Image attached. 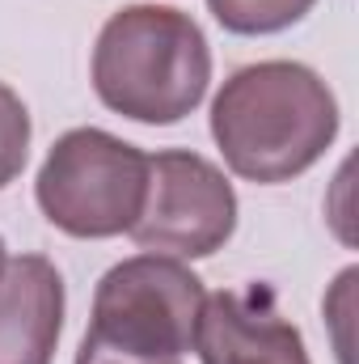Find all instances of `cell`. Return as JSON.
<instances>
[{
  "instance_id": "cell-3",
  "label": "cell",
  "mask_w": 359,
  "mask_h": 364,
  "mask_svg": "<svg viewBox=\"0 0 359 364\" xmlns=\"http://www.w3.org/2000/svg\"><path fill=\"white\" fill-rule=\"evenodd\" d=\"M203 279L182 259L136 255L97 279L93 322L81 343L127 360H182L194 348L203 314Z\"/></svg>"
},
{
  "instance_id": "cell-11",
  "label": "cell",
  "mask_w": 359,
  "mask_h": 364,
  "mask_svg": "<svg viewBox=\"0 0 359 364\" xmlns=\"http://www.w3.org/2000/svg\"><path fill=\"white\" fill-rule=\"evenodd\" d=\"M4 263H9V259H4V242H0V272H4Z\"/></svg>"
},
{
  "instance_id": "cell-9",
  "label": "cell",
  "mask_w": 359,
  "mask_h": 364,
  "mask_svg": "<svg viewBox=\"0 0 359 364\" xmlns=\"http://www.w3.org/2000/svg\"><path fill=\"white\" fill-rule=\"evenodd\" d=\"M30 157V110L0 81V191L26 170Z\"/></svg>"
},
{
  "instance_id": "cell-5",
  "label": "cell",
  "mask_w": 359,
  "mask_h": 364,
  "mask_svg": "<svg viewBox=\"0 0 359 364\" xmlns=\"http://www.w3.org/2000/svg\"><path fill=\"white\" fill-rule=\"evenodd\" d=\"M237 229V191L207 157L165 149L148 157V191L127 229L140 250L170 259H207Z\"/></svg>"
},
{
  "instance_id": "cell-4",
  "label": "cell",
  "mask_w": 359,
  "mask_h": 364,
  "mask_svg": "<svg viewBox=\"0 0 359 364\" xmlns=\"http://www.w3.org/2000/svg\"><path fill=\"white\" fill-rule=\"evenodd\" d=\"M148 191V153L101 132H64L34 182L43 216L68 237H118L136 225Z\"/></svg>"
},
{
  "instance_id": "cell-8",
  "label": "cell",
  "mask_w": 359,
  "mask_h": 364,
  "mask_svg": "<svg viewBox=\"0 0 359 364\" xmlns=\"http://www.w3.org/2000/svg\"><path fill=\"white\" fill-rule=\"evenodd\" d=\"M317 0H207L211 17L233 34H279L296 26Z\"/></svg>"
},
{
  "instance_id": "cell-1",
  "label": "cell",
  "mask_w": 359,
  "mask_h": 364,
  "mask_svg": "<svg viewBox=\"0 0 359 364\" xmlns=\"http://www.w3.org/2000/svg\"><path fill=\"white\" fill-rule=\"evenodd\" d=\"M211 136L245 182H292L338 136V97L304 64L263 60L237 68L211 102Z\"/></svg>"
},
{
  "instance_id": "cell-6",
  "label": "cell",
  "mask_w": 359,
  "mask_h": 364,
  "mask_svg": "<svg viewBox=\"0 0 359 364\" xmlns=\"http://www.w3.org/2000/svg\"><path fill=\"white\" fill-rule=\"evenodd\" d=\"M194 352L203 364H309L300 331L279 314L267 284L207 296L194 326Z\"/></svg>"
},
{
  "instance_id": "cell-10",
  "label": "cell",
  "mask_w": 359,
  "mask_h": 364,
  "mask_svg": "<svg viewBox=\"0 0 359 364\" xmlns=\"http://www.w3.org/2000/svg\"><path fill=\"white\" fill-rule=\"evenodd\" d=\"M77 364H157V360H127V356H114V352H101V348H89V343H81V352H77ZM170 364H182V360H170Z\"/></svg>"
},
{
  "instance_id": "cell-7",
  "label": "cell",
  "mask_w": 359,
  "mask_h": 364,
  "mask_svg": "<svg viewBox=\"0 0 359 364\" xmlns=\"http://www.w3.org/2000/svg\"><path fill=\"white\" fill-rule=\"evenodd\" d=\"M64 331V275L43 255L0 272V364H51Z\"/></svg>"
},
{
  "instance_id": "cell-2",
  "label": "cell",
  "mask_w": 359,
  "mask_h": 364,
  "mask_svg": "<svg viewBox=\"0 0 359 364\" xmlns=\"http://www.w3.org/2000/svg\"><path fill=\"white\" fill-rule=\"evenodd\" d=\"M211 85V51L199 21L170 4L118 9L93 47V90L123 119L182 123Z\"/></svg>"
}]
</instances>
